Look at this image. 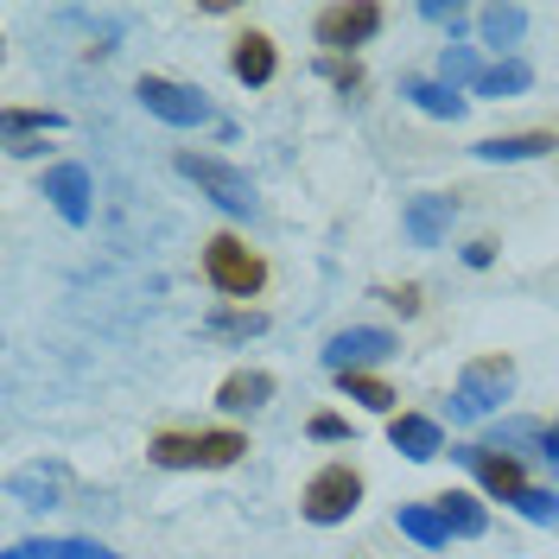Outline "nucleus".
I'll return each instance as SVG.
<instances>
[{"instance_id":"obj_1","label":"nucleus","mask_w":559,"mask_h":559,"mask_svg":"<svg viewBox=\"0 0 559 559\" xmlns=\"http://www.w3.org/2000/svg\"><path fill=\"white\" fill-rule=\"evenodd\" d=\"M248 452L242 432H159L153 439V464H166V471H223V464H236Z\"/></svg>"},{"instance_id":"obj_2","label":"nucleus","mask_w":559,"mask_h":559,"mask_svg":"<svg viewBox=\"0 0 559 559\" xmlns=\"http://www.w3.org/2000/svg\"><path fill=\"white\" fill-rule=\"evenodd\" d=\"M509 388H515V362H509V356H477V362H464V376H457V388H452V419H489L509 401Z\"/></svg>"},{"instance_id":"obj_3","label":"nucleus","mask_w":559,"mask_h":559,"mask_svg":"<svg viewBox=\"0 0 559 559\" xmlns=\"http://www.w3.org/2000/svg\"><path fill=\"white\" fill-rule=\"evenodd\" d=\"M178 173L191 178V185H198L216 210H229V216H261V198H254L248 173H236L229 159H210V153H178Z\"/></svg>"},{"instance_id":"obj_4","label":"nucleus","mask_w":559,"mask_h":559,"mask_svg":"<svg viewBox=\"0 0 559 559\" xmlns=\"http://www.w3.org/2000/svg\"><path fill=\"white\" fill-rule=\"evenodd\" d=\"M356 502H362V477L349 471V464H324L306 477V496H299V515L312 527H337L356 515Z\"/></svg>"},{"instance_id":"obj_5","label":"nucleus","mask_w":559,"mask_h":559,"mask_svg":"<svg viewBox=\"0 0 559 559\" xmlns=\"http://www.w3.org/2000/svg\"><path fill=\"white\" fill-rule=\"evenodd\" d=\"M204 274H210L216 293H229V299H254L261 280H267V267H261V254H254L242 236H216V242L204 248Z\"/></svg>"},{"instance_id":"obj_6","label":"nucleus","mask_w":559,"mask_h":559,"mask_svg":"<svg viewBox=\"0 0 559 559\" xmlns=\"http://www.w3.org/2000/svg\"><path fill=\"white\" fill-rule=\"evenodd\" d=\"M312 33L324 51H356V45H369V38L382 33V7L376 0H356V7H318V20H312Z\"/></svg>"},{"instance_id":"obj_7","label":"nucleus","mask_w":559,"mask_h":559,"mask_svg":"<svg viewBox=\"0 0 559 559\" xmlns=\"http://www.w3.org/2000/svg\"><path fill=\"white\" fill-rule=\"evenodd\" d=\"M134 96L146 115H159L166 128H204L210 121V103L198 96V90H185V83H173V76H140Z\"/></svg>"},{"instance_id":"obj_8","label":"nucleus","mask_w":559,"mask_h":559,"mask_svg":"<svg viewBox=\"0 0 559 559\" xmlns=\"http://www.w3.org/2000/svg\"><path fill=\"white\" fill-rule=\"evenodd\" d=\"M394 349H401L394 331H382V324H349V331H337V337L324 344V369H331V376H349V369H362V362H388Z\"/></svg>"},{"instance_id":"obj_9","label":"nucleus","mask_w":559,"mask_h":559,"mask_svg":"<svg viewBox=\"0 0 559 559\" xmlns=\"http://www.w3.org/2000/svg\"><path fill=\"white\" fill-rule=\"evenodd\" d=\"M452 457L477 471V484H484L489 496H502V502H522L527 477H522V457H515V452H502V445H452Z\"/></svg>"},{"instance_id":"obj_10","label":"nucleus","mask_w":559,"mask_h":559,"mask_svg":"<svg viewBox=\"0 0 559 559\" xmlns=\"http://www.w3.org/2000/svg\"><path fill=\"white\" fill-rule=\"evenodd\" d=\"M452 216H457V198L426 191V198H414V204L401 210V229H407V242L414 248H439L445 236H452Z\"/></svg>"},{"instance_id":"obj_11","label":"nucleus","mask_w":559,"mask_h":559,"mask_svg":"<svg viewBox=\"0 0 559 559\" xmlns=\"http://www.w3.org/2000/svg\"><path fill=\"white\" fill-rule=\"evenodd\" d=\"M45 198H51V210H58V216H64L70 229H83V223H90V198H96V191H90V173H83V166H51V173H45Z\"/></svg>"},{"instance_id":"obj_12","label":"nucleus","mask_w":559,"mask_h":559,"mask_svg":"<svg viewBox=\"0 0 559 559\" xmlns=\"http://www.w3.org/2000/svg\"><path fill=\"white\" fill-rule=\"evenodd\" d=\"M388 445H394L401 457H414V464H426V457L445 452L439 419H426V414H394V419H388Z\"/></svg>"},{"instance_id":"obj_13","label":"nucleus","mask_w":559,"mask_h":559,"mask_svg":"<svg viewBox=\"0 0 559 559\" xmlns=\"http://www.w3.org/2000/svg\"><path fill=\"white\" fill-rule=\"evenodd\" d=\"M267 401H274V376L267 369H236V376H223V388H216V407L223 414H254Z\"/></svg>"},{"instance_id":"obj_14","label":"nucleus","mask_w":559,"mask_h":559,"mask_svg":"<svg viewBox=\"0 0 559 559\" xmlns=\"http://www.w3.org/2000/svg\"><path fill=\"white\" fill-rule=\"evenodd\" d=\"M229 70L242 76L248 90H261V83H274V70H280V51H274V38H267V33H242V38H236V51H229Z\"/></svg>"},{"instance_id":"obj_15","label":"nucleus","mask_w":559,"mask_h":559,"mask_svg":"<svg viewBox=\"0 0 559 559\" xmlns=\"http://www.w3.org/2000/svg\"><path fill=\"white\" fill-rule=\"evenodd\" d=\"M7 559H121L108 554L103 540H58V534H38V540H20V547H7Z\"/></svg>"},{"instance_id":"obj_16","label":"nucleus","mask_w":559,"mask_h":559,"mask_svg":"<svg viewBox=\"0 0 559 559\" xmlns=\"http://www.w3.org/2000/svg\"><path fill=\"white\" fill-rule=\"evenodd\" d=\"M559 140L554 134H496V140H477L471 153L489 159V166H515V159H540V153H554Z\"/></svg>"},{"instance_id":"obj_17","label":"nucleus","mask_w":559,"mask_h":559,"mask_svg":"<svg viewBox=\"0 0 559 559\" xmlns=\"http://www.w3.org/2000/svg\"><path fill=\"white\" fill-rule=\"evenodd\" d=\"M432 502H439V515H445V527H452L457 540H477V534L489 527V509L471 496V489H445V496H432Z\"/></svg>"},{"instance_id":"obj_18","label":"nucleus","mask_w":559,"mask_h":559,"mask_svg":"<svg viewBox=\"0 0 559 559\" xmlns=\"http://www.w3.org/2000/svg\"><path fill=\"white\" fill-rule=\"evenodd\" d=\"M401 534L407 540H419V547H445L452 540V527H445V515H439V502H401Z\"/></svg>"},{"instance_id":"obj_19","label":"nucleus","mask_w":559,"mask_h":559,"mask_svg":"<svg viewBox=\"0 0 559 559\" xmlns=\"http://www.w3.org/2000/svg\"><path fill=\"white\" fill-rule=\"evenodd\" d=\"M527 83H534V70L522 64V58H496V64H484V76H477V96H522Z\"/></svg>"},{"instance_id":"obj_20","label":"nucleus","mask_w":559,"mask_h":559,"mask_svg":"<svg viewBox=\"0 0 559 559\" xmlns=\"http://www.w3.org/2000/svg\"><path fill=\"white\" fill-rule=\"evenodd\" d=\"M401 96H407L414 108H426V115H439V121H457V115H464V96L445 90V83H419V76H407Z\"/></svg>"},{"instance_id":"obj_21","label":"nucleus","mask_w":559,"mask_h":559,"mask_svg":"<svg viewBox=\"0 0 559 559\" xmlns=\"http://www.w3.org/2000/svg\"><path fill=\"white\" fill-rule=\"evenodd\" d=\"M477 26H484V38L502 51V45H515V38L527 33V7H484Z\"/></svg>"},{"instance_id":"obj_22","label":"nucleus","mask_w":559,"mask_h":559,"mask_svg":"<svg viewBox=\"0 0 559 559\" xmlns=\"http://www.w3.org/2000/svg\"><path fill=\"white\" fill-rule=\"evenodd\" d=\"M337 388H344L349 401H362L369 414H394V388L376 382V376H362V369H349V376H337Z\"/></svg>"},{"instance_id":"obj_23","label":"nucleus","mask_w":559,"mask_h":559,"mask_svg":"<svg viewBox=\"0 0 559 559\" xmlns=\"http://www.w3.org/2000/svg\"><path fill=\"white\" fill-rule=\"evenodd\" d=\"M477 76H484V70H477V58H471V45H445V58H439V83H445V90H457V83L477 90Z\"/></svg>"},{"instance_id":"obj_24","label":"nucleus","mask_w":559,"mask_h":559,"mask_svg":"<svg viewBox=\"0 0 559 559\" xmlns=\"http://www.w3.org/2000/svg\"><path fill=\"white\" fill-rule=\"evenodd\" d=\"M26 128H64V115H51V108H7V146H20V134Z\"/></svg>"},{"instance_id":"obj_25","label":"nucleus","mask_w":559,"mask_h":559,"mask_svg":"<svg viewBox=\"0 0 559 559\" xmlns=\"http://www.w3.org/2000/svg\"><path fill=\"white\" fill-rule=\"evenodd\" d=\"M210 331H216V337H261V331H267V312H216Z\"/></svg>"},{"instance_id":"obj_26","label":"nucleus","mask_w":559,"mask_h":559,"mask_svg":"<svg viewBox=\"0 0 559 559\" xmlns=\"http://www.w3.org/2000/svg\"><path fill=\"white\" fill-rule=\"evenodd\" d=\"M515 509H522L527 522H540V527H554V534H559V496H554V489H522V502H515Z\"/></svg>"},{"instance_id":"obj_27","label":"nucleus","mask_w":559,"mask_h":559,"mask_svg":"<svg viewBox=\"0 0 559 559\" xmlns=\"http://www.w3.org/2000/svg\"><path fill=\"white\" fill-rule=\"evenodd\" d=\"M312 439H324V445H344L349 439V419H337V414H312V426H306Z\"/></svg>"},{"instance_id":"obj_28","label":"nucleus","mask_w":559,"mask_h":559,"mask_svg":"<svg viewBox=\"0 0 559 559\" xmlns=\"http://www.w3.org/2000/svg\"><path fill=\"white\" fill-rule=\"evenodd\" d=\"M419 20H432V26H452V33H457V26H464L471 13H464L457 0H452V7H445V0H426V7H419Z\"/></svg>"},{"instance_id":"obj_29","label":"nucleus","mask_w":559,"mask_h":559,"mask_svg":"<svg viewBox=\"0 0 559 559\" xmlns=\"http://www.w3.org/2000/svg\"><path fill=\"white\" fill-rule=\"evenodd\" d=\"M324 76H331L337 90H362V70H356V64H344V58H324Z\"/></svg>"},{"instance_id":"obj_30","label":"nucleus","mask_w":559,"mask_h":559,"mask_svg":"<svg viewBox=\"0 0 559 559\" xmlns=\"http://www.w3.org/2000/svg\"><path fill=\"white\" fill-rule=\"evenodd\" d=\"M388 306H394V312H419V286H394V293H382Z\"/></svg>"},{"instance_id":"obj_31","label":"nucleus","mask_w":559,"mask_h":559,"mask_svg":"<svg viewBox=\"0 0 559 559\" xmlns=\"http://www.w3.org/2000/svg\"><path fill=\"white\" fill-rule=\"evenodd\" d=\"M464 261H471V267H489V261H496V242H471L464 248Z\"/></svg>"}]
</instances>
